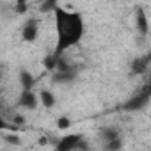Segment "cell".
<instances>
[{
	"label": "cell",
	"mask_w": 151,
	"mask_h": 151,
	"mask_svg": "<svg viewBox=\"0 0 151 151\" xmlns=\"http://www.w3.org/2000/svg\"><path fill=\"white\" fill-rule=\"evenodd\" d=\"M55 16V29H57V46H55V55L60 57L66 50L75 46L82 34H84V22L78 13H69L62 7H55L53 11Z\"/></svg>",
	"instance_id": "1"
},
{
	"label": "cell",
	"mask_w": 151,
	"mask_h": 151,
	"mask_svg": "<svg viewBox=\"0 0 151 151\" xmlns=\"http://www.w3.org/2000/svg\"><path fill=\"white\" fill-rule=\"evenodd\" d=\"M82 147V139L78 135H66L57 142L55 151H77Z\"/></svg>",
	"instance_id": "2"
},
{
	"label": "cell",
	"mask_w": 151,
	"mask_h": 151,
	"mask_svg": "<svg viewBox=\"0 0 151 151\" xmlns=\"http://www.w3.org/2000/svg\"><path fill=\"white\" fill-rule=\"evenodd\" d=\"M37 34H39V22L37 20H29L25 25H23V30H22V39L25 43H34L37 39Z\"/></svg>",
	"instance_id": "3"
},
{
	"label": "cell",
	"mask_w": 151,
	"mask_h": 151,
	"mask_svg": "<svg viewBox=\"0 0 151 151\" xmlns=\"http://www.w3.org/2000/svg\"><path fill=\"white\" fill-rule=\"evenodd\" d=\"M39 100H37V94L34 91H23L22 96H20V107L27 109V110H34L37 107Z\"/></svg>",
	"instance_id": "4"
},
{
	"label": "cell",
	"mask_w": 151,
	"mask_h": 151,
	"mask_svg": "<svg viewBox=\"0 0 151 151\" xmlns=\"http://www.w3.org/2000/svg\"><path fill=\"white\" fill-rule=\"evenodd\" d=\"M37 100H39V103H41L43 107H46V109H52V107L55 105V94H53L52 91H48V89H43V91L39 93Z\"/></svg>",
	"instance_id": "5"
},
{
	"label": "cell",
	"mask_w": 151,
	"mask_h": 151,
	"mask_svg": "<svg viewBox=\"0 0 151 151\" xmlns=\"http://www.w3.org/2000/svg\"><path fill=\"white\" fill-rule=\"evenodd\" d=\"M137 29H139V32L142 34V36H147V32H149V22H147V16L144 14V13H137Z\"/></svg>",
	"instance_id": "6"
},
{
	"label": "cell",
	"mask_w": 151,
	"mask_h": 151,
	"mask_svg": "<svg viewBox=\"0 0 151 151\" xmlns=\"http://www.w3.org/2000/svg\"><path fill=\"white\" fill-rule=\"evenodd\" d=\"M20 82H22L23 91H32V87H34V77L29 71H22L20 73Z\"/></svg>",
	"instance_id": "7"
},
{
	"label": "cell",
	"mask_w": 151,
	"mask_h": 151,
	"mask_svg": "<svg viewBox=\"0 0 151 151\" xmlns=\"http://www.w3.org/2000/svg\"><path fill=\"white\" fill-rule=\"evenodd\" d=\"M147 64H149V59L147 57H137L132 64V71L133 73H144L147 69Z\"/></svg>",
	"instance_id": "8"
},
{
	"label": "cell",
	"mask_w": 151,
	"mask_h": 151,
	"mask_svg": "<svg viewBox=\"0 0 151 151\" xmlns=\"http://www.w3.org/2000/svg\"><path fill=\"white\" fill-rule=\"evenodd\" d=\"M147 98H149V94H147V93H144V94H140V96L133 98V100L126 105V109H130V110H137V109H140L142 105H146V103H147Z\"/></svg>",
	"instance_id": "9"
},
{
	"label": "cell",
	"mask_w": 151,
	"mask_h": 151,
	"mask_svg": "<svg viewBox=\"0 0 151 151\" xmlns=\"http://www.w3.org/2000/svg\"><path fill=\"white\" fill-rule=\"evenodd\" d=\"M57 62H59V55H55V53H50V55H46V57H45V60H43V66H45V69H46V71H55V68H57Z\"/></svg>",
	"instance_id": "10"
},
{
	"label": "cell",
	"mask_w": 151,
	"mask_h": 151,
	"mask_svg": "<svg viewBox=\"0 0 151 151\" xmlns=\"http://www.w3.org/2000/svg\"><path fill=\"white\" fill-rule=\"evenodd\" d=\"M101 139H103V142L107 144V142H110V140H114V139H119V132H117L116 128H103V130H101Z\"/></svg>",
	"instance_id": "11"
},
{
	"label": "cell",
	"mask_w": 151,
	"mask_h": 151,
	"mask_svg": "<svg viewBox=\"0 0 151 151\" xmlns=\"http://www.w3.org/2000/svg\"><path fill=\"white\" fill-rule=\"evenodd\" d=\"M105 147H107V151H119V149L123 147V140H121V139H114V140L107 142Z\"/></svg>",
	"instance_id": "12"
},
{
	"label": "cell",
	"mask_w": 151,
	"mask_h": 151,
	"mask_svg": "<svg viewBox=\"0 0 151 151\" xmlns=\"http://www.w3.org/2000/svg\"><path fill=\"white\" fill-rule=\"evenodd\" d=\"M4 140L7 142V144H11V146H18L22 140H20V135H16V133H7L6 137H4Z\"/></svg>",
	"instance_id": "13"
},
{
	"label": "cell",
	"mask_w": 151,
	"mask_h": 151,
	"mask_svg": "<svg viewBox=\"0 0 151 151\" xmlns=\"http://www.w3.org/2000/svg\"><path fill=\"white\" fill-rule=\"evenodd\" d=\"M55 7H57V4L55 2H45V4H41V13H53L55 11Z\"/></svg>",
	"instance_id": "14"
},
{
	"label": "cell",
	"mask_w": 151,
	"mask_h": 151,
	"mask_svg": "<svg viewBox=\"0 0 151 151\" xmlns=\"http://www.w3.org/2000/svg\"><path fill=\"white\" fill-rule=\"evenodd\" d=\"M69 126H71V121L68 117H59L57 119V128L59 130H68Z\"/></svg>",
	"instance_id": "15"
},
{
	"label": "cell",
	"mask_w": 151,
	"mask_h": 151,
	"mask_svg": "<svg viewBox=\"0 0 151 151\" xmlns=\"http://www.w3.org/2000/svg\"><path fill=\"white\" fill-rule=\"evenodd\" d=\"M14 9H16V13H18V14H23V13H27V4L20 0V2H16Z\"/></svg>",
	"instance_id": "16"
},
{
	"label": "cell",
	"mask_w": 151,
	"mask_h": 151,
	"mask_svg": "<svg viewBox=\"0 0 151 151\" xmlns=\"http://www.w3.org/2000/svg\"><path fill=\"white\" fill-rule=\"evenodd\" d=\"M2 128H6V119L2 117V114H0V130Z\"/></svg>",
	"instance_id": "17"
},
{
	"label": "cell",
	"mask_w": 151,
	"mask_h": 151,
	"mask_svg": "<svg viewBox=\"0 0 151 151\" xmlns=\"http://www.w3.org/2000/svg\"><path fill=\"white\" fill-rule=\"evenodd\" d=\"M0 75H2V71H0Z\"/></svg>",
	"instance_id": "18"
}]
</instances>
